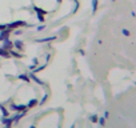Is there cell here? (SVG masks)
<instances>
[{
  "mask_svg": "<svg viewBox=\"0 0 136 128\" xmlns=\"http://www.w3.org/2000/svg\"><path fill=\"white\" fill-rule=\"evenodd\" d=\"M92 121H97V118H96V116H92Z\"/></svg>",
  "mask_w": 136,
  "mask_h": 128,
  "instance_id": "1",
  "label": "cell"
}]
</instances>
